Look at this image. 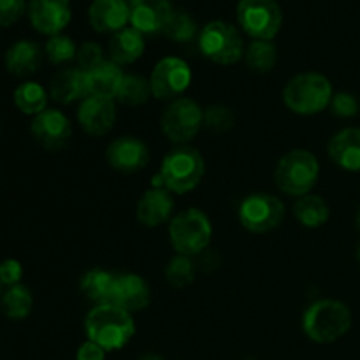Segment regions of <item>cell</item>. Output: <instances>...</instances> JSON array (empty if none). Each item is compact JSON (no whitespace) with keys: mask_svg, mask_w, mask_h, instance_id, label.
Instances as JSON below:
<instances>
[{"mask_svg":"<svg viewBox=\"0 0 360 360\" xmlns=\"http://www.w3.org/2000/svg\"><path fill=\"white\" fill-rule=\"evenodd\" d=\"M86 338L105 352H118L130 343L136 334L132 313L112 302L95 304L84 319Z\"/></svg>","mask_w":360,"mask_h":360,"instance_id":"obj_1","label":"cell"},{"mask_svg":"<svg viewBox=\"0 0 360 360\" xmlns=\"http://www.w3.org/2000/svg\"><path fill=\"white\" fill-rule=\"evenodd\" d=\"M204 172H206V164L199 150L183 144L165 155L153 186H160L171 193L183 195L199 186Z\"/></svg>","mask_w":360,"mask_h":360,"instance_id":"obj_2","label":"cell"},{"mask_svg":"<svg viewBox=\"0 0 360 360\" xmlns=\"http://www.w3.org/2000/svg\"><path fill=\"white\" fill-rule=\"evenodd\" d=\"M354 316L345 302L336 299H320L302 315V330L308 340L327 345L341 340L350 330Z\"/></svg>","mask_w":360,"mask_h":360,"instance_id":"obj_3","label":"cell"},{"mask_svg":"<svg viewBox=\"0 0 360 360\" xmlns=\"http://www.w3.org/2000/svg\"><path fill=\"white\" fill-rule=\"evenodd\" d=\"M334 90L330 81L320 72H302L292 77L283 90V102L299 116H313L330 105Z\"/></svg>","mask_w":360,"mask_h":360,"instance_id":"obj_4","label":"cell"},{"mask_svg":"<svg viewBox=\"0 0 360 360\" xmlns=\"http://www.w3.org/2000/svg\"><path fill=\"white\" fill-rule=\"evenodd\" d=\"M320 176L319 158L308 150H292L280 158L274 171L278 188L290 197L311 193Z\"/></svg>","mask_w":360,"mask_h":360,"instance_id":"obj_5","label":"cell"},{"mask_svg":"<svg viewBox=\"0 0 360 360\" xmlns=\"http://www.w3.org/2000/svg\"><path fill=\"white\" fill-rule=\"evenodd\" d=\"M213 225L210 217L197 207H188L169 221V241L178 255L195 257L210 246Z\"/></svg>","mask_w":360,"mask_h":360,"instance_id":"obj_6","label":"cell"},{"mask_svg":"<svg viewBox=\"0 0 360 360\" xmlns=\"http://www.w3.org/2000/svg\"><path fill=\"white\" fill-rule=\"evenodd\" d=\"M199 51L218 65H234L245 56V42L234 25L227 21H211L197 35Z\"/></svg>","mask_w":360,"mask_h":360,"instance_id":"obj_7","label":"cell"},{"mask_svg":"<svg viewBox=\"0 0 360 360\" xmlns=\"http://www.w3.org/2000/svg\"><path fill=\"white\" fill-rule=\"evenodd\" d=\"M238 23L255 41H273L283 23V13L276 0H239Z\"/></svg>","mask_w":360,"mask_h":360,"instance_id":"obj_8","label":"cell"},{"mask_svg":"<svg viewBox=\"0 0 360 360\" xmlns=\"http://www.w3.org/2000/svg\"><path fill=\"white\" fill-rule=\"evenodd\" d=\"M160 127L171 143L183 146L190 143L204 127V109L192 98H176L165 108Z\"/></svg>","mask_w":360,"mask_h":360,"instance_id":"obj_9","label":"cell"},{"mask_svg":"<svg viewBox=\"0 0 360 360\" xmlns=\"http://www.w3.org/2000/svg\"><path fill=\"white\" fill-rule=\"evenodd\" d=\"M238 217L246 231L264 234L283 224L285 204L273 193H252L241 200Z\"/></svg>","mask_w":360,"mask_h":360,"instance_id":"obj_10","label":"cell"},{"mask_svg":"<svg viewBox=\"0 0 360 360\" xmlns=\"http://www.w3.org/2000/svg\"><path fill=\"white\" fill-rule=\"evenodd\" d=\"M192 83V69L185 60L178 56H165L157 65L150 76L151 94L158 101H176L188 90Z\"/></svg>","mask_w":360,"mask_h":360,"instance_id":"obj_11","label":"cell"},{"mask_svg":"<svg viewBox=\"0 0 360 360\" xmlns=\"http://www.w3.org/2000/svg\"><path fill=\"white\" fill-rule=\"evenodd\" d=\"M32 137L41 148L48 151H58L67 146L72 134L69 118L58 109H46L34 116L30 125Z\"/></svg>","mask_w":360,"mask_h":360,"instance_id":"obj_12","label":"cell"},{"mask_svg":"<svg viewBox=\"0 0 360 360\" xmlns=\"http://www.w3.org/2000/svg\"><path fill=\"white\" fill-rule=\"evenodd\" d=\"M27 13L32 27L49 37L62 34L72 18L69 0H30Z\"/></svg>","mask_w":360,"mask_h":360,"instance_id":"obj_13","label":"cell"},{"mask_svg":"<svg viewBox=\"0 0 360 360\" xmlns=\"http://www.w3.org/2000/svg\"><path fill=\"white\" fill-rule=\"evenodd\" d=\"M174 9L169 0H132L130 25L143 35L164 34Z\"/></svg>","mask_w":360,"mask_h":360,"instance_id":"obj_14","label":"cell"},{"mask_svg":"<svg viewBox=\"0 0 360 360\" xmlns=\"http://www.w3.org/2000/svg\"><path fill=\"white\" fill-rule=\"evenodd\" d=\"M105 158L115 171L132 174L146 167L150 162V150L137 137L123 136L109 144L105 150Z\"/></svg>","mask_w":360,"mask_h":360,"instance_id":"obj_15","label":"cell"},{"mask_svg":"<svg viewBox=\"0 0 360 360\" xmlns=\"http://www.w3.org/2000/svg\"><path fill=\"white\" fill-rule=\"evenodd\" d=\"M77 122L81 129L90 136H105L116 122V105L109 98L88 95L79 102L77 108Z\"/></svg>","mask_w":360,"mask_h":360,"instance_id":"obj_16","label":"cell"},{"mask_svg":"<svg viewBox=\"0 0 360 360\" xmlns=\"http://www.w3.org/2000/svg\"><path fill=\"white\" fill-rule=\"evenodd\" d=\"M111 302L123 308L125 311L132 313V315L137 311H143L151 302L150 285L139 274H116Z\"/></svg>","mask_w":360,"mask_h":360,"instance_id":"obj_17","label":"cell"},{"mask_svg":"<svg viewBox=\"0 0 360 360\" xmlns=\"http://www.w3.org/2000/svg\"><path fill=\"white\" fill-rule=\"evenodd\" d=\"M174 213V199L171 192L160 186H151L150 190L141 195L136 207V217L141 225L144 227H160L172 220Z\"/></svg>","mask_w":360,"mask_h":360,"instance_id":"obj_18","label":"cell"},{"mask_svg":"<svg viewBox=\"0 0 360 360\" xmlns=\"http://www.w3.org/2000/svg\"><path fill=\"white\" fill-rule=\"evenodd\" d=\"M94 30L101 34H115L130 21V4L127 0H94L88 9Z\"/></svg>","mask_w":360,"mask_h":360,"instance_id":"obj_19","label":"cell"},{"mask_svg":"<svg viewBox=\"0 0 360 360\" xmlns=\"http://www.w3.org/2000/svg\"><path fill=\"white\" fill-rule=\"evenodd\" d=\"M330 160L348 172H360V129L348 127L330 137L327 144Z\"/></svg>","mask_w":360,"mask_h":360,"instance_id":"obj_20","label":"cell"},{"mask_svg":"<svg viewBox=\"0 0 360 360\" xmlns=\"http://www.w3.org/2000/svg\"><path fill=\"white\" fill-rule=\"evenodd\" d=\"M49 95L60 104H72L88 97L86 72L79 67H67L58 70L49 83Z\"/></svg>","mask_w":360,"mask_h":360,"instance_id":"obj_21","label":"cell"},{"mask_svg":"<svg viewBox=\"0 0 360 360\" xmlns=\"http://www.w3.org/2000/svg\"><path fill=\"white\" fill-rule=\"evenodd\" d=\"M4 63H6L7 72L13 74V76H32V74L37 72L39 67H41L42 63L41 46L34 41H27V39L14 42V44L7 49Z\"/></svg>","mask_w":360,"mask_h":360,"instance_id":"obj_22","label":"cell"},{"mask_svg":"<svg viewBox=\"0 0 360 360\" xmlns=\"http://www.w3.org/2000/svg\"><path fill=\"white\" fill-rule=\"evenodd\" d=\"M123 77H125V74H123L122 67L111 60H105L101 65L86 72L88 94L94 95V97L112 101V98L118 97Z\"/></svg>","mask_w":360,"mask_h":360,"instance_id":"obj_23","label":"cell"},{"mask_svg":"<svg viewBox=\"0 0 360 360\" xmlns=\"http://www.w3.org/2000/svg\"><path fill=\"white\" fill-rule=\"evenodd\" d=\"M108 49L111 62L118 63L120 67L130 65L143 56L144 35L134 27H125L111 35Z\"/></svg>","mask_w":360,"mask_h":360,"instance_id":"obj_24","label":"cell"},{"mask_svg":"<svg viewBox=\"0 0 360 360\" xmlns=\"http://www.w3.org/2000/svg\"><path fill=\"white\" fill-rule=\"evenodd\" d=\"M116 274L109 273L105 269H95L86 271L79 281V288L84 294V297L90 299L95 304H105L111 302L112 297V287H115Z\"/></svg>","mask_w":360,"mask_h":360,"instance_id":"obj_25","label":"cell"},{"mask_svg":"<svg viewBox=\"0 0 360 360\" xmlns=\"http://www.w3.org/2000/svg\"><path fill=\"white\" fill-rule=\"evenodd\" d=\"M294 214L302 227L319 229L327 224L330 211L322 197L308 193V195H302L295 200Z\"/></svg>","mask_w":360,"mask_h":360,"instance_id":"obj_26","label":"cell"},{"mask_svg":"<svg viewBox=\"0 0 360 360\" xmlns=\"http://www.w3.org/2000/svg\"><path fill=\"white\" fill-rule=\"evenodd\" d=\"M14 105L27 116H37L46 111L48 105V91L35 81H25L14 90Z\"/></svg>","mask_w":360,"mask_h":360,"instance_id":"obj_27","label":"cell"},{"mask_svg":"<svg viewBox=\"0 0 360 360\" xmlns=\"http://www.w3.org/2000/svg\"><path fill=\"white\" fill-rule=\"evenodd\" d=\"M0 308H2V313L9 320L27 319L32 313V308H34V297H32L30 288L21 283L9 287L6 294L2 295Z\"/></svg>","mask_w":360,"mask_h":360,"instance_id":"obj_28","label":"cell"},{"mask_svg":"<svg viewBox=\"0 0 360 360\" xmlns=\"http://www.w3.org/2000/svg\"><path fill=\"white\" fill-rule=\"evenodd\" d=\"M245 62L253 72L266 74L278 62V49L271 41H253L245 49Z\"/></svg>","mask_w":360,"mask_h":360,"instance_id":"obj_29","label":"cell"},{"mask_svg":"<svg viewBox=\"0 0 360 360\" xmlns=\"http://www.w3.org/2000/svg\"><path fill=\"white\" fill-rule=\"evenodd\" d=\"M151 84L150 79L137 74H125L122 81V86L118 91V102L125 105H143L150 101L151 97Z\"/></svg>","mask_w":360,"mask_h":360,"instance_id":"obj_30","label":"cell"},{"mask_svg":"<svg viewBox=\"0 0 360 360\" xmlns=\"http://www.w3.org/2000/svg\"><path fill=\"white\" fill-rule=\"evenodd\" d=\"M165 278L169 283L176 288L188 287L195 280V266L192 262V257L176 255L165 267Z\"/></svg>","mask_w":360,"mask_h":360,"instance_id":"obj_31","label":"cell"},{"mask_svg":"<svg viewBox=\"0 0 360 360\" xmlns=\"http://www.w3.org/2000/svg\"><path fill=\"white\" fill-rule=\"evenodd\" d=\"M164 34L174 42H190L195 35H199L195 20L185 11H174Z\"/></svg>","mask_w":360,"mask_h":360,"instance_id":"obj_32","label":"cell"},{"mask_svg":"<svg viewBox=\"0 0 360 360\" xmlns=\"http://www.w3.org/2000/svg\"><path fill=\"white\" fill-rule=\"evenodd\" d=\"M44 53L46 56H48L49 62L55 63V65H60V63L70 62V60L76 58L77 48L69 35L56 34L51 35V37L46 41Z\"/></svg>","mask_w":360,"mask_h":360,"instance_id":"obj_33","label":"cell"},{"mask_svg":"<svg viewBox=\"0 0 360 360\" xmlns=\"http://www.w3.org/2000/svg\"><path fill=\"white\" fill-rule=\"evenodd\" d=\"M234 125V115L225 105H210L204 109V127L211 132H227Z\"/></svg>","mask_w":360,"mask_h":360,"instance_id":"obj_34","label":"cell"},{"mask_svg":"<svg viewBox=\"0 0 360 360\" xmlns=\"http://www.w3.org/2000/svg\"><path fill=\"white\" fill-rule=\"evenodd\" d=\"M76 62H77V67H79V69H83L84 72H88V70H91V69H95L97 65H101L102 62H105L104 51H102L101 44H97V42H94V41L83 42V44L77 48Z\"/></svg>","mask_w":360,"mask_h":360,"instance_id":"obj_35","label":"cell"},{"mask_svg":"<svg viewBox=\"0 0 360 360\" xmlns=\"http://www.w3.org/2000/svg\"><path fill=\"white\" fill-rule=\"evenodd\" d=\"M329 108L338 118H354V116H357L360 104L355 95L348 94V91H338V94H334Z\"/></svg>","mask_w":360,"mask_h":360,"instance_id":"obj_36","label":"cell"},{"mask_svg":"<svg viewBox=\"0 0 360 360\" xmlns=\"http://www.w3.org/2000/svg\"><path fill=\"white\" fill-rule=\"evenodd\" d=\"M27 9L28 6L25 0H0V27H11L16 23Z\"/></svg>","mask_w":360,"mask_h":360,"instance_id":"obj_37","label":"cell"},{"mask_svg":"<svg viewBox=\"0 0 360 360\" xmlns=\"http://www.w3.org/2000/svg\"><path fill=\"white\" fill-rule=\"evenodd\" d=\"M23 278V266L16 259H6L0 262V283L2 287H14L21 283Z\"/></svg>","mask_w":360,"mask_h":360,"instance_id":"obj_38","label":"cell"},{"mask_svg":"<svg viewBox=\"0 0 360 360\" xmlns=\"http://www.w3.org/2000/svg\"><path fill=\"white\" fill-rule=\"evenodd\" d=\"M108 352L94 341L86 340L76 352V360H105Z\"/></svg>","mask_w":360,"mask_h":360,"instance_id":"obj_39","label":"cell"},{"mask_svg":"<svg viewBox=\"0 0 360 360\" xmlns=\"http://www.w3.org/2000/svg\"><path fill=\"white\" fill-rule=\"evenodd\" d=\"M139 360H164V357H160V355L157 354H144Z\"/></svg>","mask_w":360,"mask_h":360,"instance_id":"obj_40","label":"cell"},{"mask_svg":"<svg viewBox=\"0 0 360 360\" xmlns=\"http://www.w3.org/2000/svg\"><path fill=\"white\" fill-rule=\"evenodd\" d=\"M355 224H357V229L360 231V206H359V210H357V218H355Z\"/></svg>","mask_w":360,"mask_h":360,"instance_id":"obj_41","label":"cell"},{"mask_svg":"<svg viewBox=\"0 0 360 360\" xmlns=\"http://www.w3.org/2000/svg\"><path fill=\"white\" fill-rule=\"evenodd\" d=\"M359 262H360V246H359Z\"/></svg>","mask_w":360,"mask_h":360,"instance_id":"obj_42","label":"cell"},{"mask_svg":"<svg viewBox=\"0 0 360 360\" xmlns=\"http://www.w3.org/2000/svg\"><path fill=\"white\" fill-rule=\"evenodd\" d=\"M245 360H255V359H245Z\"/></svg>","mask_w":360,"mask_h":360,"instance_id":"obj_43","label":"cell"},{"mask_svg":"<svg viewBox=\"0 0 360 360\" xmlns=\"http://www.w3.org/2000/svg\"><path fill=\"white\" fill-rule=\"evenodd\" d=\"M127 2H129V4H130V2H132V0H127Z\"/></svg>","mask_w":360,"mask_h":360,"instance_id":"obj_44","label":"cell"},{"mask_svg":"<svg viewBox=\"0 0 360 360\" xmlns=\"http://www.w3.org/2000/svg\"><path fill=\"white\" fill-rule=\"evenodd\" d=\"M0 287H2V283H0Z\"/></svg>","mask_w":360,"mask_h":360,"instance_id":"obj_45","label":"cell"}]
</instances>
